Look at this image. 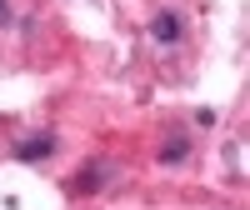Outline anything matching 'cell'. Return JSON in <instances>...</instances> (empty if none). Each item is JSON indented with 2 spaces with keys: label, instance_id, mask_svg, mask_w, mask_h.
I'll use <instances>...</instances> for the list:
<instances>
[{
  "label": "cell",
  "instance_id": "6da1fadb",
  "mask_svg": "<svg viewBox=\"0 0 250 210\" xmlns=\"http://www.w3.org/2000/svg\"><path fill=\"white\" fill-rule=\"evenodd\" d=\"M115 180V160H90L85 170L75 175V195H95L100 185H110Z\"/></svg>",
  "mask_w": 250,
  "mask_h": 210
},
{
  "label": "cell",
  "instance_id": "7a4b0ae2",
  "mask_svg": "<svg viewBox=\"0 0 250 210\" xmlns=\"http://www.w3.org/2000/svg\"><path fill=\"white\" fill-rule=\"evenodd\" d=\"M180 35H185V20H180V10H160L155 20H150V40L155 45H180Z\"/></svg>",
  "mask_w": 250,
  "mask_h": 210
},
{
  "label": "cell",
  "instance_id": "3957f363",
  "mask_svg": "<svg viewBox=\"0 0 250 210\" xmlns=\"http://www.w3.org/2000/svg\"><path fill=\"white\" fill-rule=\"evenodd\" d=\"M55 145H60V140H55L50 130H40V135H25V140L15 145V160H25V165H35V160H50V155H55Z\"/></svg>",
  "mask_w": 250,
  "mask_h": 210
},
{
  "label": "cell",
  "instance_id": "277c9868",
  "mask_svg": "<svg viewBox=\"0 0 250 210\" xmlns=\"http://www.w3.org/2000/svg\"><path fill=\"white\" fill-rule=\"evenodd\" d=\"M185 160H190V140H185V135L160 145V165H185Z\"/></svg>",
  "mask_w": 250,
  "mask_h": 210
},
{
  "label": "cell",
  "instance_id": "5b68a950",
  "mask_svg": "<svg viewBox=\"0 0 250 210\" xmlns=\"http://www.w3.org/2000/svg\"><path fill=\"white\" fill-rule=\"evenodd\" d=\"M215 120H220V115L210 110V105H200V110H195V125H215Z\"/></svg>",
  "mask_w": 250,
  "mask_h": 210
},
{
  "label": "cell",
  "instance_id": "8992f818",
  "mask_svg": "<svg viewBox=\"0 0 250 210\" xmlns=\"http://www.w3.org/2000/svg\"><path fill=\"white\" fill-rule=\"evenodd\" d=\"M15 20V10H10V0H0V25H10Z\"/></svg>",
  "mask_w": 250,
  "mask_h": 210
}]
</instances>
